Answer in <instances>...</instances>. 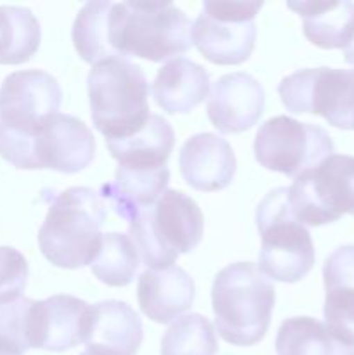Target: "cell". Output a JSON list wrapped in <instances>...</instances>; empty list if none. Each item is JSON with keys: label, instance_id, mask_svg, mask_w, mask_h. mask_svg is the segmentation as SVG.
<instances>
[{"label": "cell", "instance_id": "4", "mask_svg": "<svg viewBox=\"0 0 354 355\" xmlns=\"http://www.w3.org/2000/svg\"><path fill=\"white\" fill-rule=\"evenodd\" d=\"M62 90L42 69L10 73L0 85V156L26 170L28 142L38 128L59 113Z\"/></svg>", "mask_w": 354, "mask_h": 355}, {"label": "cell", "instance_id": "26", "mask_svg": "<svg viewBox=\"0 0 354 355\" xmlns=\"http://www.w3.org/2000/svg\"><path fill=\"white\" fill-rule=\"evenodd\" d=\"M217 338L212 322L201 314L177 319L162 340V355H215Z\"/></svg>", "mask_w": 354, "mask_h": 355}, {"label": "cell", "instance_id": "8", "mask_svg": "<svg viewBox=\"0 0 354 355\" xmlns=\"http://www.w3.org/2000/svg\"><path fill=\"white\" fill-rule=\"evenodd\" d=\"M288 207L295 220L311 227L354 215V156L332 155L295 177Z\"/></svg>", "mask_w": 354, "mask_h": 355}, {"label": "cell", "instance_id": "24", "mask_svg": "<svg viewBox=\"0 0 354 355\" xmlns=\"http://www.w3.org/2000/svg\"><path fill=\"white\" fill-rule=\"evenodd\" d=\"M113 2H87L73 23L71 38L80 58L89 64L118 58L110 44L108 17Z\"/></svg>", "mask_w": 354, "mask_h": 355}, {"label": "cell", "instance_id": "32", "mask_svg": "<svg viewBox=\"0 0 354 355\" xmlns=\"http://www.w3.org/2000/svg\"><path fill=\"white\" fill-rule=\"evenodd\" d=\"M0 355H19V354H14V352H7V350L0 349Z\"/></svg>", "mask_w": 354, "mask_h": 355}, {"label": "cell", "instance_id": "12", "mask_svg": "<svg viewBox=\"0 0 354 355\" xmlns=\"http://www.w3.org/2000/svg\"><path fill=\"white\" fill-rule=\"evenodd\" d=\"M96 141L85 123L71 114L56 113L28 142L26 170L78 173L92 163Z\"/></svg>", "mask_w": 354, "mask_h": 355}, {"label": "cell", "instance_id": "19", "mask_svg": "<svg viewBox=\"0 0 354 355\" xmlns=\"http://www.w3.org/2000/svg\"><path fill=\"white\" fill-rule=\"evenodd\" d=\"M210 76L203 66L184 58L170 59L151 85L155 103L170 114L189 113L208 96Z\"/></svg>", "mask_w": 354, "mask_h": 355}, {"label": "cell", "instance_id": "25", "mask_svg": "<svg viewBox=\"0 0 354 355\" xmlns=\"http://www.w3.org/2000/svg\"><path fill=\"white\" fill-rule=\"evenodd\" d=\"M90 269L94 276L108 286H127L137 274L139 253L128 236L118 232L103 234L101 248L90 263Z\"/></svg>", "mask_w": 354, "mask_h": 355}, {"label": "cell", "instance_id": "1", "mask_svg": "<svg viewBox=\"0 0 354 355\" xmlns=\"http://www.w3.org/2000/svg\"><path fill=\"white\" fill-rule=\"evenodd\" d=\"M110 44L118 58L162 62L191 49V21L172 2L111 3Z\"/></svg>", "mask_w": 354, "mask_h": 355}, {"label": "cell", "instance_id": "21", "mask_svg": "<svg viewBox=\"0 0 354 355\" xmlns=\"http://www.w3.org/2000/svg\"><path fill=\"white\" fill-rule=\"evenodd\" d=\"M176 135L165 118L149 114L148 121L124 139L106 141L111 156L120 165L137 166V168H160L167 166L170 153L174 149Z\"/></svg>", "mask_w": 354, "mask_h": 355}, {"label": "cell", "instance_id": "27", "mask_svg": "<svg viewBox=\"0 0 354 355\" xmlns=\"http://www.w3.org/2000/svg\"><path fill=\"white\" fill-rule=\"evenodd\" d=\"M33 300L17 297L0 302V349L23 355L30 350V312Z\"/></svg>", "mask_w": 354, "mask_h": 355}, {"label": "cell", "instance_id": "2", "mask_svg": "<svg viewBox=\"0 0 354 355\" xmlns=\"http://www.w3.org/2000/svg\"><path fill=\"white\" fill-rule=\"evenodd\" d=\"M106 207L89 187H69L54 198L38 231L40 252L52 266L80 269L94 262L101 248Z\"/></svg>", "mask_w": 354, "mask_h": 355}, {"label": "cell", "instance_id": "20", "mask_svg": "<svg viewBox=\"0 0 354 355\" xmlns=\"http://www.w3.org/2000/svg\"><path fill=\"white\" fill-rule=\"evenodd\" d=\"M288 9L304 19L305 38L321 49H347L354 42V3L347 0H290Z\"/></svg>", "mask_w": 354, "mask_h": 355}, {"label": "cell", "instance_id": "18", "mask_svg": "<svg viewBox=\"0 0 354 355\" xmlns=\"http://www.w3.org/2000/svg\"><path fill=\"white\" fill-rule=\"evenodd\" d=\"M170 172L160 168H137L118 165L113 182L101 187V200L111 205L115 214L130 224L139 214L151 208L167 191Z\"/></svg>", "mask_w": 354, "mask_h": 355}, {"label": "cell", "instance_id": "6", "mask_svg": "<svg viewBox=\"0 0 354 355\" xmlns=\"http://www.w3.org/2000/svg\"><path fill=\"white\" fill-rule=\"evenodd\" d=\"M203 236V214L183 191L167 189L160 200L128 224V238L148 269L174 266L177 257L189 253Z\"/></svg>", "mask_w": 354, "mask_h": 355}, {"label": "cell", "instance_id": "23", "mask_svg": "<svg viewBox=\"0 0 354 355\" xmlns=\"http://www.w3.org/2000/svg\"><path fill=\"white\" fill-rule=\"evenodd\" d=\"M40 24L30 9L0 7V64H23L40 45Z\"/></svg>", "mask_w": 354, "mask_h": 355}, {"label": "cell", "instance_id": "16", "mask_svg": "<svg viewBox=\"0 0 354 355\" xmlns=\"http://www.w3.org/2000/svg\"><path fill=\"white\" fill-rule=\"evenodd\" d=\"M83 343L89 355H135L142 343L141 318L125 302H101L90 307Z\"/></svg>", "mask_w": 354, "mask_h": 355}, {"label": "cell", "instance_id": "14", "mask_svg": "<svg viewBox=\"0 0 354 355\" xmlns=\"http://www.w3.org/2000/svg\"><path fill=\"white\" fill-rule=\"evenodd\" d=\"M264 89L248 73H229L212 87L207 114L221 134H239L252 128L264 113Z\"/></svg>", "mask_w": 354, "mask_h": 355}, {"label": "cell", "instance_id": "7", "mask_svg": "<svg viewBox=\"0 0 354 355\" xmlns=\"http://www.w3.org/2000/svg\"><path fill=\"white\" fill-rule=\"evenodd\" d=\"M260 234L259 269L280 283H297L314 266V245L307 229L288 207V187L271 191L255 214Z\"/></svg>", "mask_w": 354, "mask_h": 355}, {"label": "cell", "instance_id": "11", "mask_svg": "<svg viewBox=\"0 0 354 355\" xmlns=\"http://www.w3.org/2000/svg\"><path fill=\"white\" fill-rule=\"evenodd\" d=\"M260 166L288 177L301 175L333 155L328 132L290 116H274L260 125L253 142Z\"/></svg>", "mask_w": 354, "mask_h": 355}, {"label": "cell", "instance_id": "30", "mask_svg": "<svg viewBox=\"0 0 354 355\" xmlns=\"http://www.w3.org/2000/svg\"><path fill=\"white\" fill-rule=\"evenodd\" d=\"M323 281L326 291H354V245L340 246L326 259L323 266Z\"/></svg>", "mask_w": 354, "mask_h": 355}, {"label": "cell", "instance_id": "3", "mask_svg": "<svg viewBox=\"0 0 354 355\" xmlns=\"http://www.w3.org/2000/svg\"><path fill=\"white\" fill-rule=\"evenodd\" d=\"M276 293L253 263L238 262L215 276L212 307L222 340L236 347H252L271 324Z\"/></svg>", "mask_w": 354, "mask_h": 355}, {"label": "cell", "instance_id": "17", "mask_svg": "<svg viewBox=\"0 0 354 355\" xmlns=\"http://www.w3.org/2000/svg\"><path fill=\"white\" fill-rule=\"evenodd\" d=\"M137 300L141 311L151 321L169 324L191 309L194 283L189 274L177 266L144 270L139 277Z\"/></svg>", "mask_w": 354, "mask_h": 355}, {"label": "cell", "instance_id": "10", "mask_svg": "<svg viewBox=\"0 0 354 355\" xmlns=\"http://www.w3.org/2000/svg\"><path fill=\"white\" fill-rule=\"evenodd\" d=\"M278 94L290 113L318 114L333 127L354 130V69H298L281 80Z\"/></svg>", "mask_w": 354, "mask_h": 355}, {"label": "cell", "instance_id": "29", "mask_svg": "<svg viewBox=\"0 0 354 355\" xmlns=\"http://www.w3.org/2000/svg\"><path fill=\"white\" fill-rule=\"evenodd\" d=\"M28 262L17 250L0 246V302L21 297L26 288Z\"/></svg>", "mask_w": 354, "mask_h": 355}, {"label": "cell", "instance_id": "15", "mask_svg": "<svg viewBox=\"0 0 354 355\" xmlns=\"http://www.w3.org/2000/svg\"><path fill=\"white\" fill-rule=\"evenodd\" d=\"M179 170L187 186L203 193L226 189L236 173V156L226 139L198 134L187 139L179 153Z\"/></svg>", "mask_w": 354, "mask_h": 355}, {"label": "cell", "instance_id": "5", "mask_svg": "<svg viewBox=\"0 0 354 355\" xmlns=\"http://www.w3.org/2000/svg\"><path fill=\"white\" fill-rule=\"evenodd\" d=\"M87 85L94 127L106 141L128 137L148 121L149 83L142 69L127 58L94 64Z\"/></svg>", "mask_w": 354, "mask_h": 355}, {"label": "cell", "instance_id": "33", "mask_svg": "<svg viewBox=\"0 0 354 355\" xmlns=\"http://www.w3.org/2000/svg\"><path fill=\"white\" fill-rule=\"evenodd\" d=\"M82 355H89V354H87V352H83V354H82Z\"/></svg>", "mask_w": 354, "mask_h": 355}, {"label": "cell", "instance_id": "28", "mask_svg": "<svg viewBox=\"0 0 354 355\" xmlns=\"http://www.w3.org/2000/svg\"><path fill=\"white\" fill-rule=\"evenodd\" d=\"M323 314L330 333L346 345L354 347V291H326Z\"/></svg>", "mask_w": 354, "mask_h": 355}, {"label": "cell", "instance_id": "13", "mask_svg": "<svg viewBox=\"0 0 354 355\" xmlns=\"http://www.w3.org/2000/svg\"><path fill=\"white\" fill-rule=\"evenodd\" d=\"M90 305L71 295L35 302L30 312L31 349L65 352L85 342Z\"/></svg>", "mask_w": 354, "mask_h": 355}, {"label": "cell", "instance_id": "9", "mask_svg": "<svg viewBox=\"0 0 354 355\" xmlns=\"http://www.w3.org/2000/svg\"><path fill=\"white\" fill-rule=\"evenodd\" d=\"M260 0H205L191 28V40L214 64H242L255 47Z\"/></svg>", "mask_w": 354, "mask_h": 355}, {"label": "cell", "instance_id": "31", "mask_svg": "<svg viewBox=\"0 0 354 355\" xmlns=\"http://www.w3.org/2000/svg\"><path fill=\"white\" fill-rule=\"evenodd\" d=\"M344 59H346V62L354 66V42L346 49V52H344Z\"/></svg>", "mask_w": 354, "mask_h": 355}, {"label": "cell", "instance_id": "22", "mask_svg": "<svg viewBox=\"0 0 354 355\" xmlns=\"http://www.w3.org/2000/svg\"><path fill=\"white\" fill-rule=\"evenodd\" d=\"M278 355H354L330 333L323 322L312 318H292L281 322L276 336Z\"/></svg>", "mask_w": 354, "mask_h": 355}]
</instances>
